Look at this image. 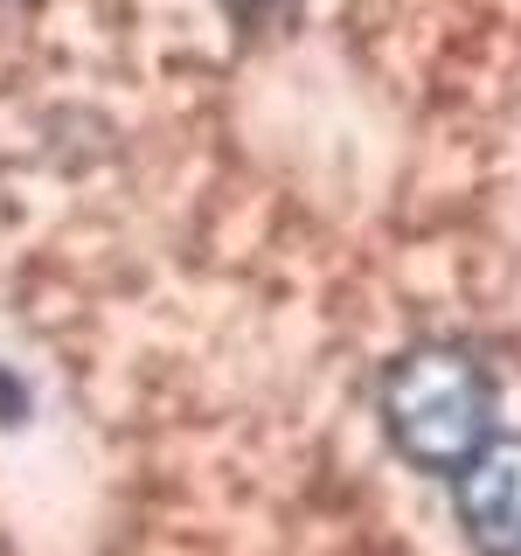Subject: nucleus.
Listing matches in <instances>:
<instances>
[{
  "label": "nucleus",
  "mask_w": 521,
  "mask_h": 556,
  "mask_svg": "<svg viewBox=\"0 0 521 556\" xmlns=\"http://www.w3.org/2000/svg\"><path fill=\"white\" fill-rule=\"evenodd\" d=\"M382 431L410 466L459 473L494 439V376L473 348L424 341L382 376Z\"/></svg>",
  "instance_id": "f257e3e1"
},
{
  "label": "nucleus",
  "mask_w": 521,
  "mask_h": 556,
  "mask_svg": "<svg viewBox=\"0 0 521 556\" xmlns=\"http://www.w3.org/2000/svg\"><path fill=\"white\" fill-rule=\"evenodd\" d=\"M459 529L480 556H521V439H486L459 466Z\"/></svg>",
  "instance_id": "f03ea898"
},
{
  "label": "nucleus",
  "mask_w": 521,
  "mask_h": 556,
  "mask_svg": "<svg viewBox=\"0 0 521 556\" xmlns=\"http://www.w3.org/2000/svg\"><path fill=\"white\" fill-rule=\"evenodd\" d=\"M237 14H265V8H278V0H230Z\"/></svg>",
  "instance_id": "7ed1b4c3"
}]
</instances>
